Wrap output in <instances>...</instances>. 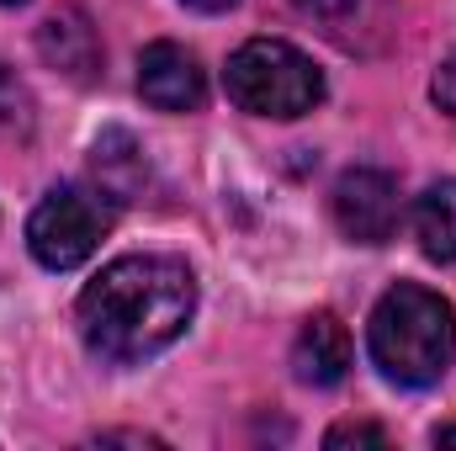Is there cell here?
Listing matches in <instances>:
<instances>
[{
	"mask_svg": "<svg viewBox=\"0 0 456 451\" xmlns=\"http://www.w3.org/2000/svg\"><path fill=\"white\" fill-rule=\"evenodd\" d=\"M197 314V276L175 255H122L80 292L75 324L107 366H138L186 335Z\"/></svg>",
	"mask_w": 456,
	"mask_h": 451,
	"instance_id": "6da1fadb",
	"label": "cell"
},
{
	"mask_svg": "<svg viewBox=\"0 0 456 451\" xmlns=\"http://www.w3.org/2000/svg\"><path fill=\"white\" fill-rule=\"evenodd\" d=\"M366 350L371 366L393 388H430L446 377L456 350V314L452 303L419 282H398L382 292L366 324Z\"/></svg>",
	"mask_w": 456,
	"mask_h": 451,
	"instance_id": "7a4b0ae2",
	"label": "cell"
},
{
	"mask_svg": "<svg viewBox=\"0 0 456 451\" xmlns=\"http://www.w3.org/2000/svg\"><path fill=\"white\" fill-rule=\"evenodd\" d=\"M228 102L249 117H276V122H292V117L314 112L324 102V75L319 64L281 43V37H249L224 70Z\"/></svg>",
	"mask_w": 456,
	"mask_h": 451,
	"instance_id": "3957f363",
	"label": "cell"
},
{
	"mask_svg": "<svg viewBox=\"0 0 456 451\" xmlns=\"http://www.w3.org/2000/svg\"><path fill=\"white\" fill-rule=\"evenodd\" d=\"M112 218H117V202L107 192H96V186H53L27 218V250L48 271H75L112 234Z\"/></svg>",
	"mask_w": 456,
	"mask_h": 451,
	"instance_id": "277c9868",
	"label": "cell"
},
{
	"mask_svg": "<svg viewBox=\"0 0 456 451\" xmlns=\"http://www.w3.org/2000/svg\"><path fill=\"white\" fill-rule=\"evenodd\" d=\"M330 213L340 224L345 239L355 244H387L403 218V197H398V176L377 170V165H355L345 170L330 192Z\"/></svg>",
	"mask_w": 456,
	"mask_h": 451,
	"instance_id": "5b68a950",
	"label": "cell"
},
{
	"mask_svg": "<svg viewBox=\"0 0 456 451\" xmlns=\"http://www.w3.org/2000/svg\"><path fill=\"white\" fill-rule=\"evenodd\" d=\"M138 96L154 112H197L208 102V75L191 48L181 43H149L138 59Z\"/></svg>",
	"mask_w": 456,
	"mask_h": 451,
	"instance_id": "8992f818",
	"label": "cell"
},
{
	"mask_svg": "<svg viewBox=\"0 0 456 451\" xmlns=\"http://www.w3.org/2000/svg\"><path fill=\"white\" fill-rule=\"evenodd\" d=\"M37 53L48 70H59L75 86H91L102 75V37L91 27V16L80 5H59L43 27H37Z\"/></svg>",
	"mask_w": 456,
	"mask_h": 451,
	"instance_id": "52a82bcc",
	"label": "cell"
},
{
	"mask_svg": "<svg viewBox=\"0 0 456 451\" xmlns=\"http://www.w3.org/2000/svg\"><path fill=\"white\" fill-rule=\"evenodd\" d=\"M350 372V330L335 314H314L292 340V377L303 388H335Z\"/></svg>",
	"mask_w": 456,
	"mask_h": 451,
	"instance_id": "ba28073f",
	"label": "cell"
},
{
	"mask_svg": "<svg viewBox=\"0 0 456 451\" xmlns=\"http://www.w3.org/2000/svg\"><path fill=\"white\" fill-rule=\"evenodd\" d=\"M91 186L107 192L112 202H133L149 186V160H143V149H138L133 133L107 127L96 138V149H91Z\"/></svg>",
	"mask_w": 456,
	"mask_h": 451,
	"instance_id": "9c48e42d",
	"label": "cell"
},
{
	"mask_svg": "<svg viewBox=\"0 0 456 451\" xmlns=\"http://www.w3.org/2000/svg\"><path fill=\"white\" fill-rule=\"evenodd\" d=\"M414 239L436 266H456V181L425 186L414 202Z\"/></svg>",
	"mask_w": 456,
	"mask_h": 451,
	"instance_id": "30bf717a",
	"label": "cell"
},
{
	"mask_svg": "<svg viewBox=\"0 0 456 451\" xmlns=\"http://www.w3.org/2000/svg\"><path fill=\"white\" fill-rule=\"evenodd\" d=\"M37 127V102L16 70L0 64V144H27Z\"/></svg>",
	"mask_w": 456,
	"mask_h": 451,
	"instance_id": "8fae6325",
	"label": "cell"
},
{
	"mask_svg": "<svg viewBox=\"0 0 456 451\" xmlns=\"http://www.w3.org/2000/svg\"><path fill=\"white\" fill-rule=\"evenodd\" d=\"M324 447L340 451V447H387V430L382 425H335L324 436Z\"/></svg>",
	"mask_w": 456,
	"mask_h": 451,
	"instance_id": "7c38bea8",
	"label": "cell"
},
{
	"mask_svg": "<svg viewBox=\"0 0 456 451\" xmlns=\"http://www.w3.org/2000/svg\"><path fill=\"white\" fill-rule=\"evenodd\" d=\"M430 96H436V107L456 122V53L441 59V70H436V80H430Z\"/></svg>",
	"mask_w": 456,
	"mask_h": 451,
	"instance_id": "4fadbf2b",
	"label": "cell"
},
{
	"mask_svg": "<svg viewBox=\"0 0 456 451\" xmlns=\"http://www.w3.org/2000/svg\"><path fill=\"white\" fill-rule=\"evenodd\" d=\"M297 11H308V16H345L355 0H292Z\"/></svg>",
	"mask_w": 456,
	"mask_h": 451,
	"instance_id": "5bb4252c",
	"label": "cell"
},
{
	"mask_svg": "<svg viewBox=\"0 0 456 451\" xmlns=\"http://www.w3.org/2000/svg\"><path fill=\"white\" fill-rule=\"evenodd\" d=\"M191 11H208V16H218V11H233L239 0H186Z\"/></svg>",
	"mask_w": 456,
	"mask_h": 451,
	"instance_id": "9a60e30c",
	"label": "cell"
},
{
	"mask_svg": "<svg viewBox=\"0 0 456 451\" xmlns=\"http://www.w3.org/2000/svg\"><path fill=\"white\" fill-rule=\"evenodd\" d=\"M436 447H456V420H452V425H441V430H436Z\"/></svg>",
	"mask_w": 456,
	"mask_h": 451,
	"instance_id": "2e32d148",
	"label": "cell"
},
{
	"mask_svg": "<svg viewBox=\"0 0 456 451\" xmlns=\"http://www.w3.org/2000/svg\"><path fill=\"white\" fill-rule=\"evenodd\" d=\"M0 5H27V0H0Z\"/></svg>",
	"mask_w": 456,
	"mask_h": 451,
	"instance_id": "e0dca14e",
	"label": "cell"
}]
</instances>
